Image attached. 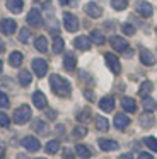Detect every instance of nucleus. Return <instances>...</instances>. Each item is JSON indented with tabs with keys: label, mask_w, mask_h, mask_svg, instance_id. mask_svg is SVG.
Returning a JSON list of instances; mask_svg holds the SVG:
<instances>
[{
	"label": "nucleus",
	"mask_w": 157,
	"mask_h": 159,
	"mask_svg": "<svg viewBox=\"0 0 157 159\" xmlns=\"http://www.w3.org/2000/svg\"><path fill=\"white\" fill-rule=\"evenodd\" d=\"M99 147L102 151H116L118 149V142L111 140V139H99Z\"/></svg>",
	"instance_id": "nucleus-16"
},
{
	"label": "nucleus",
	"mask_w": 157,
	"mask_h": 159,
	"mask_svg": "<svg viewBox=\"0 0 157 159\" xmlns=\"http://www.w3.org/2000/svg\"><path fill=\"white\" fill-rule=\"evenodd\" d=\"M85 14H87L89 17H92V19H97V17L102 16V9L99 7L97 4H94V2H89V4L85 5Z\"/></svg>",
	"instance_id": "nucleus-10"
},
{
	"label": "nucleus",
	"mask_w": 157,
	"mask_h": 159,
	"mask_svg": "<svg viewBox=\"0 0 157 159\" xmlns=\"http://www.w3.org/2000/svg\"><path fill=\"white\" fill-rule=\"evenodd\" d=\"M99 108H101L102 111H106V113L113 111V110H114V98H111V96L102 98V99L99 101Z\"/></svg>",
	"instance_id": "nucleus-15"
},
{
	"label": "nucleus",
	"mask_w": 157,
	"mask_h": 159,
	"mask_svg": "<svg viewBox=\"0 0 157 159\" xmlns=\"http://www.w3.org/2000/svg\"><path fill=\"white\" fill-rule=\"evenodd\" d=\"M24 7V2L22 0H7V9L14 14H19Z\"/></svg>",
	"instance_id": "nucleus-18"
},
{
	"label": "nucleus",
	"mask_w": 157,
	"mask_h": 159,
	"mask_svg": "<svg viewBox=\"0 0 157 159\" xmlns=\"http://www.w3.org/2000/svg\"><path fill=\"white\" fill-rule=\"evenodd\" d=\"M29 38H31V31L27 28H24V29H20V33H19V41L20 43H27L29 41Z\"/></svg>",
	"instance_id": "nucleus-34"
},
{
	"label": "nucleus",
	"mask_w": 157,
	"mask_h": 159,
	"mask_svg": "<svg viewBox=\"0 0 157 159\" xmlns=\"http://www.w3.org/2000/svg\"><path fill=\"white\" fill-rule=\"evenodd\" d=\"M31 80H33V75H31L29 70H20V72H19V82H20V86H24V87L29 86Z\"/></svg>",
	"instance_id": "nucleus-22"
},
{
	"label": "nucleus",
	"mask_w": 157,
	"mask_h": 159,
	"mask_svg": "<svg viewBox=\"0 0 157 159\" xmlns=\"http://www.w3.org/2000/svg\"><path fill=\"white\" fill-rule=\"evenodd\" d=\"M143 142H145V145L150 149V151L157 152V139H154V137H145V139H143Z\"/></svg>",
	"instance_id": "nucleus-32"
},
{
	"label": "nucleus",
	"mask_w": 157,
	"mask_h": 159,
	"mask_svg": "<svg viewBox=\"0 0 157 159\" xmlns=\"http://www.w3.org/2000/svg\"><path fill=\"white\" fill-rule=\"evenodd\" d=\"M38 159H43V157H38Z\"/></svg>",
	"instance_id": "nucleus-50"
},
{
	"label": "nucleus",
	"mask_w": 157,
	"mask_h": 159,
	"mask_svg": "<svg viewBox=\"0 0 157 159\" xmlns=\"http://www.w3.org/2000/svg\"><path fill=\"white\" fill-rule=\"evenodd\" d=\"M128 125H130V118L126 116V115L118 113V115L114 116V127L118 128V130H125Z\"/></svg>",
	"instance_id": "nucleus-14"
},
{
	"label": "nucleus",
	"mask_w": 157,
	"mask_h": 159,
	"mask_svg": "<svg viewBox=\"0 0 157 159\" xmlns=\"http://www.w3.org/2000/svg\"><path fill=\"white\" fill-rule=\"evenodd\" d=\"M85 98H89L91 101H94V96H92V93H91V91H85Z\"/></svg>",
	"instance_id": "nucleus-42"
},
{
	"label": "nucleus",
	"mask_w": 157,
	"mask_h": 159,
	"mask_svg": "<svg viewBox=\"0 0 157 159\" xmlns=\"http://www.w3.org/2000/svg\"><path fill=\"white\" fill-rule=\"evenodd\" d=\"M63 26L68 33H75L78 29V19L74 14H70V12H65L63 14Z\"/></svg>",
	"instance_id": "nucleus-3"
},
{
	"label": "nucleus",
	"mask_w": 157,
	"mask_h": 159,
	"mask_svg": "<svg viewBox=\"0 0 157 159\" xmlns=\"http://www.w3.org/2000/svg\"><path fill=\"white\" fill-rule=\"evenodd\" d=\"M137 12H138L142 17H150L152 12H154V7L149 4V2H143V0H142V2L137 4Z\"/></svg>",
	"instance_id": "nucleus-11"
},
{
	"label": "nucleus",
	"mask_w": 157,
	"mask_h": 159,
	"mask_svg": "<svg viewBox=\"0 0 157 159\" xmlns=\"http://www.w3.org/2000/svg\"><path fill=\"white\" fill-rule=\"evenodd\" d=\"M111 5H113L114 11H123V9H126L128 2H126V0H111Z\"/></svg>",
	"instance_id": "nucleus-33"
},
{
	"label": "nucleus",
	"mask_w": 157,
	"mask_h": 159,
	"mask_svg": "<svg viewBox=\"0 0 157 159\" xmlns=\"http://www.w3.org/2000/svg\"><path fill=\"white\" fill-rule=\"evenodd\" d=\"M33 70H34V74H36L38 77H44V75H46V72H48V63H46V60H43V58H34V60H33Z\"/></svg>",
	"instance_id": "nucleus-5"
},
{
	"label": "nucleus",
	"mask_w": 157,
	"mask_h": 159,
	"mask_svg": "<svg viewBox=\"0 0 157 159\" xmlns=\"http://www.w3.org/2000/svg\"><path fill=\"white\" fill-rule=\"evenodd\" d=\"M152 89H154V84L150 82V80H143L142 86H140V89H138V94L142 98H145V96H149V94L152 93Z\"/></svg>",
	"instance_id": "nucleus-21"
},
{
	"label": "nucleus",
	"mask_w": 157,
	"mask_h": 159,
	"mask_svg": "<svg viewBox=\"0 0 157 159\" xmlns=\"http://www.w3.org/2000/svg\"><path fill=\"white\" fill-rule=\"evenodd\" d=\"M48 116H50V118H55V116H56V113H55V111H48Z\"/></svg>",
	"instance_id": "nucleus-46"
},
{
	"label": "nucleus",
	"mask_w": 157,
	"mask_h": 159,
	"mask_svg": "<svg viewBox=\"0 0 157 159\" xmlns=\"http://www.w3.org/2000/svg\"><path fill=\"white\" fill-rule=\"evenodd\" d=\"M75 152H77V156L80 159H89V157H91V151H89L85 145H82V144L75 145Z\"/></svg>",
	"instance_id": "nucleus-25"
},
{
	"label": "nucleus",
	"mask_w": 157,
	"mask_h": 159,
	"mask_svg": "<svg viewBox=\"0 0 157 159\" xmlns=\"http://www.w3.org/2000/svg\"><path fill=\"white\" fill-rule=\"evenodd\" d=\"M20 144H22L24 149H27V151H31V152L39 151V147H41L39 140H38L36 137H33V135H27V137H24L22 140H20Z\"/></svg>",
	"instance_id": "nucleus-4"
},
{
	"label": "nucleus",
	"mask_w": 157,
	"mask_h": 159,
	"mask_svg": "<svg viewBox=\"0 0 157 159\" xmlns=\"http://www.w3.org/2000/svg\"><path fill=\"white\" fill-rule=\"evenodd\" d=\"M140 125H142L143 128H150L154 125V116L150 115V111H147V113H143L142 116H140Z\"/></svg>",
	"instance_id": "nucleus-23"
},
{
	"label": "nucleus",
	"mask_w": 157,
	"mask_h": 159,
	"mask_svg": "<svg viewBox=\"0 0 157 159\" xmlns=\"http://www.w3.org/2000/svg\"><path fill=\"white\" fill-rule=\"evenodd\" d=\"M119 159H133V156L132 154H123V156H119Z\"/></svg>",
	"instance_id": "nucleus-43"
},
{
	"label": "nucleus",
	"mask_w": 157,
	"mask_h": 159,
	"mask_svg": "<svg viewBox=\"0 0 157 159\" xmlns=\"http://www.w3.org/2000/svg\"><path fill=\"white\" fill-rule=\"evenodd\" d=\"M9 106V98L5 93H0V108H7Z\"/></svg>",
	"instance_id": "nucleus-39"
},
{
	"label": "nucleus",
	"mask_w": 157,
	"mask_h": 159,
	"mask_svg": "<svg viewBox=\"0 0 157 159\" xmlns=\"http://www.w3.org/2000/svg\"><path fill=\"white\" fill-rule=\"evenodd\" d=\"M10 125V120L5 113H0V127H9Z\"/></svg>",
	"instance_id": "nucleus-38"
},
{
	"label": "nucleus",
	"mask_w": 157,
	"mask_h": 159,
	"mask_svg": "<svg viewBox=\"0 0 157 159\" xmlns=\"http://www.w3.org/2000/svg\"><path fill=\"white\" fill-rule=\"evenodd\" d=\"M63 159H72V156H70V152H68V151H65V154H63Z\"/></svg>",
	"instance_id": "nucleus-45"
},
{
	"label": "nucleus",
	"mask_w": 157,
	"mask_h": 159,
	"mask_svg": "<svg viewBox=\"0 0 157 159\" xmlns=\"http://www.w3.org/2000/svg\"><path fill=\"white\" fill-rule=\"evenodd\" d=\"M121 106L125 111H128V113H135L137 111V103L133 98H123L121 99Z\"/></svg>",
	"instance_id": "nucleus-17"
},
{
	"label": "nucleus",
	"mask_w": 157,
	"mask_h": 159,
	"mask_svg": "<svg viewBox=\"0 0 157 159\" xmlns=\"http://www.w3.org/2000/svg\"><path fill=\"white\" fill-rule=\"evenodd\" d=\"M106 63H108V67L111 69V72H114V74L121 72V63H119V60H118L116 55H113V53H106Z\"/></svg>",
	"instance_id": "nucleus-8"
},
{
	"label": "nucleus",
	"mask_w": 157,
	"mask_h": 159,
	"mask_svg": "<svg viewBox=\"0 0 157 159\" xmlns=\"http://www.w3.org/2000/svg\"><path fill=\"white\" fill-rule=\"evenodd\" d=\"M3 154H5V145H2V144H0V159L3 157Z\"/></svg>",
	"instance_id": "nucleus-41"
},
{
	"label": "nucleus",
	"mask_w": 157,
	"mask_h": 159,
	"mask_svg": "<svg viewBox=\"0 0 157 159\" xmlns=\"http://www.w3.org/2000/svg\"><path fill=\"white\" fill-rule=\"evenodd\" d=\"M50 86H51V89H53V93L60 98H67V96H70V93H72L70 82H68L67 79H63L61 75H56V74H53V75L50 77Z\"/></svg>",
	"instance_id": "nucleus-1"
},
{
	"label": "nucleus",
	"mask_w": 157,
	"mask_h": 159,
	"mask_svg": "<svg viewBox=\"0 0 157 159\" xmlns=\"http://www.w3.org/2000/svg\"><path fill=\"white\" fill-rule=\"evenodd\" d=\"M0 72H2V60H0Z\"/></svg>",
	"instance_id": "nucleus-49"
},
{
	"label": "nucleus",
	"mask_w": 157,
	"mask_h": 159,
	"mask_svg": "<svg viewBox=\"0 0 157 159\" xmlns=\"http://www.w3.org/2000/svg\"><path fill=\"white\" fill-rule=\"evenodd\" d=\"M138 159H154V157H152L150 154H147V152H140Z\"/></svg>",
	"instance_id": "nucleus-40"
},
{
	"label": "nucleus",
	"mask_w": 157,
	"mask_h": 159,
	"mask_svg": "<svg viewBox=\"0 0 157 159\" xmlns=\"http://www.w3.org/2000/svg\"><path fill=\"white\" fill-rule=\"evenodd\" d=\"M34 128H36V132H39V134H46V132H48L46 123H44V121H41V120L34 121Z\"/></svg>",
	"instance_id": "nucleus-35"
},
{
	"label": "nucleus",
	"mask_w": 157,
	"mask_h": 159,
	"mask_svg": "<svg viewBox=\"0 0 157 159\" xmlns=\"http://www.w3.org/2000/svg\"><path fill=\"white\" fill-rule=\"evenodd\" d=\"M142 106H143V110H145V111H154V110H155V101H154L152 98L145 96V98H143Z\"/></svg>",
	"instance_id": "nucleus-28"
},
{
	"label": "nucleus",
	"mask_w": 157,
	"mask_h": 159,
	"mask_svg": "<svg viewBox=\"0 0 157 159\" xmlns=\"http://www.w3.org/2000/svg\"><path fill=\"white\" fill-rule=\"evenodd\" d=\"M61 5H67V4H70V0H58Z\"/></svg>",
	"instance_id": "nucleus-47"
},
{
	"label": "nucleus",
	"mask_w": 157,
	"mask_h": 159,
	"mask_svg": "<svg viewBox=\"0 0 157 159\" xmlns=\"http://www.w3.org/2000/svg\"><path fill=\"white\" fill-rule=\"evenodd\" d=\"M33 103H34V106H36V108L44 110V108H46V104H48V101H46V96H44L41 91H36V93L33 94Z\"/></svg>",
	"instance_id": "nucleus-12"
},
{
	"label": "nucleus",
	"mask_w": 157,
	"mask_h": 159,
	"mask_svg": "<svg viewBox=\"0 0 157 159\" xmlns=\"http://www.w3.org/2000/svg\"><path fill=\"white\" fill-rule=\"evenodd\" d=\"M29 120H31V108L27 106V104H22V106H19L14 111V121H16L17 125H24Z\"/></svg>",
	"instance_id": "nucleus-2"
},
{
	"label": "nucleus",
	"mask_w": 157,
	"mask_h": 159,
	"mask_svg": "<svg viewBox=\"0 0 157 159\" xmlns=\"http://www.w3.org/2000/svg\"><path fill=\"white\" fill-rule=\"evenodd\" d=\"M17 29V24L14 19H2L0 21V31L3 33V34H14V31Z\"/></svg>",
	"instance_id": "nucleus-7"
},
{
	"label": "nucleus",
	"mask_w": 157,
	"mask_h": 159,
	"mask_svg": "<svg viewBox=\"0 0 157 159\" xmlns=\"http://www.w3.org/2000/svg\"><path fill=\"white\" fill-rule=\"evenodd\" d=\"M26 21H27V24H29V26L39 28V26L43 24V17H41V12L38 11V9H33V11H31L29 14H27Z\"/></svg>",
	"instance_id": "nucleus-6"
},
{
	"label": "nucleus",
	"mask_w": 157,
	"mask_h": 159,
	"mask_svg": "<svg viewBox=\"0 0 157 159\" xmlns=\"http://www.w3.org/2000/svg\"><path fill=\"white\" fill-rule=\"evenodd\" d=\"M63 48H65L63 39H61L60 36H56V38L53 39V52L55 53H60V52H63Z\"/></svg>",
	"instance_id": "nucleus-30"
},
{
	"label": "nucleus",
	"mask_w": 157,
	"mask_h": 159,
	"mask_svg": "<svg viewBox=\"0 0 157 159\" xmlns=\"http://www.w3.org/2000/svg\"><path fill=\"white\" fill-rule=\"evenodd\" d=\"M87 135V128L85 127H77L74 130V137H85Z\"/></svg>",
	"instance_id": "nucleus-37"
},
{
	"label": "nucleus",
	"mask_w": 157,
	"mask_h": 159,
	"mask_svg": "<svg viewBox=\"0 0 157 159\" xmlns=\"http://www.w3.org/2000/svg\"><path fill=\"white\" fill-rule=\"evenodd\" d=\"M74 46L77 50H89L91 48V38H87V36H77L74 39Z\"/></svg>",
	"instance_id": "nucleus-13"
},
{
	"label": "nucleus",
	"mask_w": 157,
	"mask_h": 159,
	"mask_svg": "<svg viewBox=\"0 0 157 159\" xmlns=\"http://www.w3.org/2000/svg\"><path fill=\"white\" fill-rule=\"evenodd\" d=\"M109 43H111V46L116 52H125V50L128 48L126 39H123L121 36H111V38H109Z\"/></svg>",
	"instance_id": "nucleus-9"
},
{
	"label": "nucleus",
	"mask_w": 157,
	"mask_h": 159,
	"mask_svg": "<svg viewBox=\"0 0 157 159\" xmlns=\"http://www.w3.org/2000/svg\"><path fill=\"white\" fill-rule=\"evenodd\" d=\"M44 149H46L48 154H55V152H58V149H60V142L58 140H50Z\"/></svg>",
	"instance_id": "nucleus-29"
},
{
	"label": "nucleus",
	"mask_w": 157,
	"mask_h": 159,
	"mask_svg": "<svg viewBox=\"0 0 157 159\" xmlns=\"http://www.w3.org/2000/svg\"><path fill=\"white\" fill-rule=\"evenodd\" d=\"M17 159H29L27 156H24V154H17Z\"/></svg>",
	"instance_id": "nucleus-48"
},
{
	"label": "nucleus",
	"mask_w": 157,
	"mask_h": 159,
	"mask_svg": "<svg viewBox=\"0 0 157 159\" xmlns=\"http://www.w3.org/2000/svg\"><path fill=\"white\" fill-rule=\"evenodd\" d=\"M140 60H142V63H145V65H154V63H155V57H154L149 50H142V52H140Z\"/></svg>",
	"instance_id": "nucleus-20"
},
{
	"label": "nucleus",
	"mask_w": 157,
	"mask_h": 159,
	"mask_svg": "<svg viewBox=\"0 0 157 159\" xmlns=\"http://www.w3.org/2000/svg\"><path fill=\"white\" fill-rule=\"evenodd\" d=\"M121 29H123V33H125V34H128V36L135 34V28H133L132 24H128V22H126V24H123Z\"/></svg>",
	"instance_id": "nucleus-36"
},
{
	"label": "nucleus",
	"mask_w": 157,
	"mask_h": 159,
	"mask_svg": "<svg viewBox=\"0 0 157 159\" xmlns=\"http://www.w3.org/2000/svg\"><path fill=\"white\" fill-rule=\"evenodd\" d=\"M9 63L12 67H19L20 63H22V53L20 52H12L9 55Z\"/></svg>",
	"instance_id": "nucleus-24"
},
{
	"label": "nucleus",
	"mask_w": 157,
	"mask_h": 159,
	"mask_svg": "<svg viewBox=\"0 0 157 159\" xmlns=\"http://www.w3.org/2000/svg\"><path fill=\"white\" fill-rule=\"evenodd\" d=\"M3 52H5V43L0 39V53H3Z\"/></svg>",
	"instance_id": "nucleus-44"
},
{
	"label": "nucleus",
	"mask_w": 157,
	"mask_h": 159,
	"mask_svg": "<svg viewBox=\"0 0 157 159\" xmlns=\"http://www.w3.org/2000/svg\"><path fill=\"white\" fill-rule=\"evenodd\" d=\"M34 46H36L38 52H46L48 50V41L44 36H38L36 39H34Z\"/></svg>",
	"instance_id": "nucleus-26"
},
{
	"label": "nucleus",
	"mask_w": 157,
	"mask_h": 159,
	"mask_svg": "<svg viewBox=\"0 0 157 159\" xmlns=\"http://www.w3.org/2000/svg\"><path fill=\"white\" fill-rule=\"evenodd\" d=\"M96 128H97L99 132H106L109 128L108 120H106L104 116H96Z\"/></svg>",
	"instance_id": "nucleus-27"
},
{
	"label": "nucleus",
	"mask_w": 157,
	"mask_h": 159,
	"mask_svg": "<svg viewBox=\"0 0 157 159\" xmlns=\"http://www.w3.org/2000/svg\"><path fill=\"white\" fill-rule=\"evenodd\" d=\"M75 65H77V60H75V57L72 55V53L65 55V58H63V67H65V70H68V72H74V70H75Z\"/></svg>",
	"instance_id": "nucleus-19"
},
{
	"label": "nucleus",
	"mask_w": 157,
	"mask_h": 159,
	"mask_svg": "<svg viewBox=\"0 0 157 159\" xmlns=\"http://www.w3.org/2000/svg\"><path fill=\"white\" fill-rule=\"evenodd\" d=\"M91 39L96 43V45H102V43H104V36H102V33L101 31H96V29L91 33Z\"/></svg>",
	"instance_id": "nucleus-31"
}]
</instances>
